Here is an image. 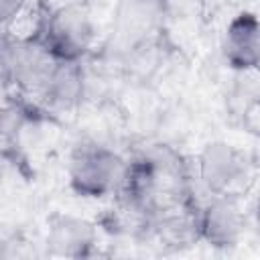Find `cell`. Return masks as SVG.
<instances>
[{
	"instance_id": "1",
	"label": "cell",
	"mask_w": 260,
	"mask_h": 260,
	"mask_svg": "<svg viewBox=\"0 0 260 260\" xmlns=\"http://www.w3.org/2000/svg\"><path fill=\"white\" fill-rule=\"evenodd\" d=\"M126 160L110 146L81 142L73 148L67 165L69 187L85 199H102L118 191Z\"/></svg>"
},
{
	"instance_id": "2",
	"label": "cell",
	"mask_w": 260,
	"mask_h": 260,
	"mask_svg": "<svg viewBox=\"0 0 260 260\" xmlns=\"http://www.w3.org/2000/svg\"><path fill=\"white\" fill-rule=\"evenodd\" d=\"M37 39L55 61H83L93 47L95 28L85 8L67 4L45 18Z\"/></svg>"
},
{
	"instance_id": "3",
	"label": "cell",
	"mask_w": 260,
	"mask_h": 260,
	"mask_svg": "<svg viewBox=\"0 0 260 260\" xmlns=\"http://www.w3.org/2000/svg\"><path fill=\"white\" fill-rule=\"evenodd\" d=\"M197 177L209 195H238L248 179V158L225 140L207 142L197 156Z\"/></svg>"
},
{
	"instance_id": "4",
	"label": "cell",
	"mask_w": 260,
	"mask_h": 260,
	"mask_svg": "<svg viewBox=\"0 0 260 260\" xmlns=\"http://www.w3.org/2000/svg\"><path fill=\"white\" fill-rule=\"evenodd\" d=\"M197 240L215 250L238 246L246 228V213L238 195H209V201L195 209Z\"/></svg>"
},
{
	"instance_id": "5",
	"label": "cell",
	"mask_w": 260,
	"mask_h": 260,
	"mask_svg": "<svg viewBox=\"0 0 260 260\" xmlns=\"http://www.w3.org/2000/svg\"><path fill=\"white\" fill-rule=\"evenodd\" d=\"M51 57L39 39H8L0 45V79L24 91L37 93Z\"/></svg>"
},
{
	"instance_id": "6",
	"label": "cell",
	"mask_w": 260,
	"mask_h": 260,
	"mask_svg": "<svg viewBox=\"0 0 260 260\" xmlns=\"http://www.w3.org/2000/svg\"><path fill=\"white\" fill-rule=\"evenodd\" d=\"M221 53L230 69L238 73H252L260 61V24L258 16L242 10L228 22L221 39Z\"/></svg>"
},
{
	"instance_id": "7",
	"label": "cell",
	"mask_w": 260,
	"mask_h": 260,
	"mask_svg": "<svg viewBox=\"0 0 260 260\" xmlns=\"http://www.w3.org/2000/svg\"><path fill=\"white\" fill-rule=\"evenodd\" d=\"M47 250L61 258H85L98 246V230L91 221L75 215H55L49 221Z\"/></svg>"
},
{
	"instance_id": "8",
	"label": "cell",
	"mask_w": 260,
	"mask_h": 260,
	"mask_svg": "<svg viewBox=\"0 0 260 260\" xmlns=\"http://www.w3.org/2000/svg\"><path fill=\"white\" fill-rule=\"evenodd\" d=\"M85 71L81 61H51L37 93L57 110H71L85 95Z\"/></svg>"
},
{
	"instance_id": "9",
	"label": "cell",
	"mask_w": 260,
	"mask_h": 260,
	"mask_svg": "<svg viewBox=\"0 0 260 260\" xmlns=\"http://www.w3.org/2000/svg\"><path fill=\"white\" fill-rule=\"evenodd\" d=\"M24 112L16 106H0V148H10L18 142L24 128Z\"/></svg>"
},
{
	"instance_id": "10",
	"label": "cell",
	"mask_w": 260,
	"mask_h": 260,
	"mask_svg": "<svg viewBox=\"0 0 260 260\" xmlns=\"http://www.w3.org/2000/svg\"><path fill=\"white\" fill-rule=\"evenodd\" d=\"M158 4L171 16L185 18V16H195L203 6V0H160Z\"/></svg>"
},
{
	"instance_id": "11",
	"label": "cell",
	"mask_w": 260,
	"mask_h": 260,
	"mask_svg": "<svg viewBox=\"0 0 260 260\" xmlns=\"http://www.w3.org/2000/svg\"><path fill=\"white\" fill-rule=\"evenodd\" d=\"M26 6L28 0H0V22H4L6 26L12 24L16 18L22 16Z\"/></svg>"
},
{
	"instance_id": "12",
	"label": "cell",
	"mask_w": 260,
	"mask_h": 260,
	"mask_svg": "<svg viewBox=\"0 0 260 260\" xmlns=\"http://www.w3.org/2000/svg\"><path fill=\"white\" fill-rule=\"evenodd\" d=\"M6 41V24L4 22H0V45Z\"/></svg>"
},
{
	"instance_id": "13",
	"label": "cell",
	"mask_w": 260,
	"mask_h": 260,
	"mask_svg": "<svg viewBox=\"0 0 260 260\" xmlns=\"http://www.w3.org/2000/svg\"><path fill=\"white\" fill-rule=\"evenodd\" d=\"M134 2H142V4H158L160 0H134Z\"/></svg>"
}]
</instances>
